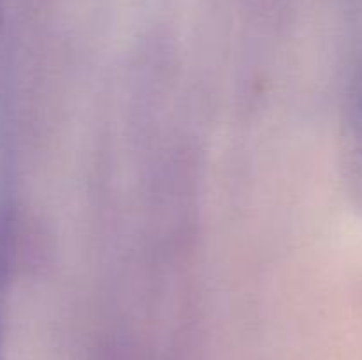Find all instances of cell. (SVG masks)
I'll list each match as a JSON object with an SVG mask.
<instances>
[{"label": "cell", "instance_id": "1", "mask_svg": "<svg viewBox=\"0 0 362 360\" xmlns=\"http://www.w3.org/2000/svg\"><path fill=\"white\" fill-rule=\"evenodd\" d=\"M350 154H352L354 179L362 196V74L354 94L352 116H350Z\"/></svg>", "mask_w": 362, "mask_h": 360}, {"label": "cell", "instance_id": "2", "mask_svg": "<svg viewBox=\"0 0 362 360\" xmlns=\"http://www.w3.org/2000/svg\"><path fill=\"white\" fill-rule=\"evenodd\" d=\"M4 348V295H0V360H2Z\"/></svg>", "mask_w": 362, "mask_h": 360}]
</instances>
